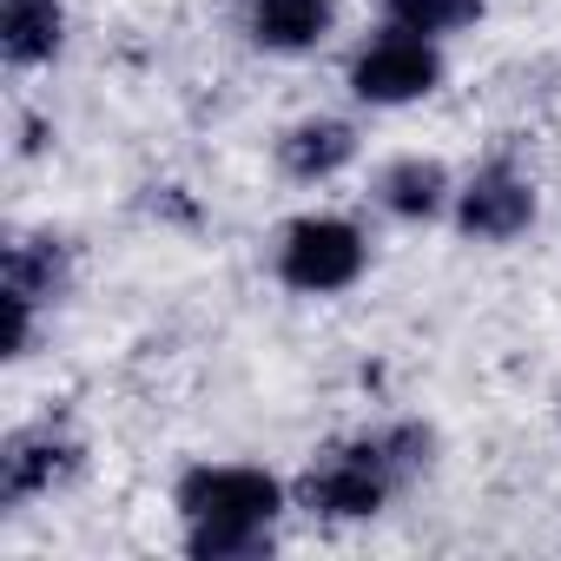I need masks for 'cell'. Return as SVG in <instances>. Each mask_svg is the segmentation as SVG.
<instances>
[{
	"mask_svg": "<svg viewBox=\"0 0 561 561\" xmlns=\"http://www.w3.org/2000/svg\"><path fill=\"white\" fill-rule=\"evenodd\" d=\"M172 508L185 515V554L198 561H251L271 554V522L285 515V482L257 462H198L179 476Z\"/></svg>",
	"mask_w": 561,
	"mask_h": 561,
	"instance_id": "cell-1",
	"label": "cell"
},
{
	"mask_svg": "<svg viewBox=\"0 0 561 561\" xmlns=\"http://www.w3.org/2000/svg\"><path fill=\"white\" fill-rule=\"evenodd\" d=\"M370 271V238L344 211H305L277 231V277L298 298H337Z\"/></svg>",
	"mask_w": 561,
	"mask_h": 561,
	"instance_id": "cell-2",
	"label": "cell"
},
{
	"mask_svg": "<svg viewBox=\"0 0 561 561\" xmlns=\"http://www.w3.org/2000/svg\"><path fill=\"white\" fill-rule=\"evenodd\" d=\"M397 489H403L397 469L383 462L377 436L364 430V436L324 449V456L298 476V508H311V515H324V522H370Z\"/></svg>",
	"mask_w": 561,
	"mask_h": 561,
	"instance_id": "cell-3",
	"label": "cell"
},
{
	"mask_svg": "<svg viewBox=\"0 0 561 561\" xmlns=\"http://www.w3.org/2000/svg\"><path fill=\"white\" fill-rule=\"evenodd\" d=\"M443 87V54H436V41H423V34H403V27H383L377 41H364L357 54H351V93L364 100V106H416V100H430Z\"/></svg>",
	"mask_w": 561,
	"mask_h": 561,
	"instance_id": "cell-4",
	"label": "cell"
},
{
	"mask_svg": "<svg viewBox=\"0 0 561 561\" xmlns=\"http://www.w3.org/2000/svg\"><path fill=\"white\" fill-rule=\"evenodd\" d=\"M456 231L462 238H476V244H508V238H522L528 225H535V211H541V192H535V179L515 165V159H489V165H476L462 185H456Z\"/></svg>",
	"mask_w": 561,
	"mask_h": 561,
	"instance_id": "cell-5",
	"label": "cell"
},
{
	"mask_svg": "<svg viewBox=\"0 0 561 561\" xmlns=\"http://www.w3.org/2000/svg\"><path fill=\"white\" fill-rule=\"evenodd\" d=\"M80 436L60 430V423H27L14 430L8 443H0V502L8 508H27L41 495H54L60 482L80 476Z\"/></svg>",
	"mask_w": 561,
	"mask_h": 561,
	"instance_id": "cell-6",
	"label": "cell"
},
{
	"mask_svg": "<svg viewBox=\"0 0 561 561\" xmlns=\"http://www.w3.org/2000/svg\"><path fill=\"white\" fill-rule=\"evenodd\" d=\"M357 126L351 119H337V113H305V119H291L285 133H277V172L285 179H298V185H324V179H337L351 159H357Z\"/></svg>",
	"mask_w": 561,
	"mask_h": 561,
	"instance_id": "cell-7",
	"label": "cell"
},
{
	"mask_svg": "<svg viewBox=\"0 0 561 561\" xmlns=\"http://www.w3.org/2000/svg\"><path fill=\"white\" fill-rule=\"evenodd\" d=\"M377 205L403 225H430L456 205V179L443 159H423V152H403L377 172Z\"/></svg>",
	"mask_w": 561,
	"mask_h": 561,
	"instance_id": "cell-8",
	"label": "cell"
},
{
	"mask_svg": "<svg viewBox=\"0 0 561 561\" xmlns=\"http://www.w3.org/2000/svg\"><path fill=\"white\" fill-rule=\"evenodd\" d=\"M331 0H244V34L264 54H311L331 41Z\"/></svg>",
	"mask_w": 561,
	"mask_h": 561,
	"instance_id": "cell-9",
	"label": "cell"
},
{
	"mask_svg": "<svg viewBox=\"0 0 561 561\" xmlns=\"http://www.w3.org/2000/svg\"><path fill=\"white\" fill-rule=\"evenodd\" d=\"M67 47V0H0V54L8 67L34 73L54 67Z\"/></svg>",
	"mask_w": 561,
	"mask_h": 561,
	"instance_id": "cell-10",
	"label": "cell"
},
{
	"mask_svg": "<svg viewBox=\"0 0 561 561\" xmlns=\"http://www.w3.org/2000/svg\"><path fill=\"white\" fill-rule=\"evenodd\" d=\"M73 277V251L54 231H14L8 238V298L21 305H54Z\"/></svg>",
	"mask_w": 561,
	"mask_h": 561,
	"instance_id": "cell-11",
	"label": "cell"
},
{
	"mask_svg": "<svg viewBox=\"0 0 561 561\" xmlns=\"http://www.w3.org/2000/svg\"><path fill=\"white\" fill-rule=\"evenodd\" d=\"M489 0H383V27H403V34H423V41H449L462 27L482 21Z\"/></svg>",
	"mask_w": 561,
	"mask_h": 561,
	"instance_id": "cell-12",
	"label": "cell"
},
{
	"mask_svg": "<svg viewBox=\"0 0 561 561\" xmlns=\"http://www.w3.org/2000/svg\"><path fill=\"white\" fill-rule=\"evenodd\" d=\"M370 436H377L383 462L397 469V482H416V476L436 462V430H430V423H383V430H370Z\"/></svg>",
	"mask_w": 561,
	"mask_h": 561,
	"instance_id": "cell-13",
	"label": "cell"
}]
</instances>
